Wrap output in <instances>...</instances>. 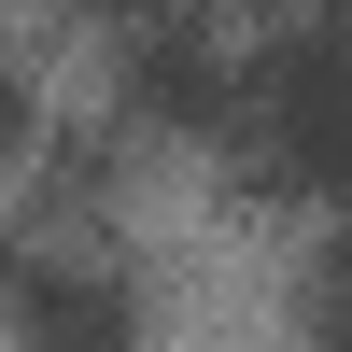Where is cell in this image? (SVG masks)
<instances>
[{
    "label": "cell",
    "mask_w": 352,
    "mask_h": 352,
    "mask_svg": "<svg viewBox=\"0 0 352 352\" xmlns=\"http://www.w3.org/2000/svg\"><path fill=\"white\" fill-rule=\"evenodd\" d=\"M310 338H324V352H352V254L324 268V296H310Z\"/></svg>",
    "instance_id": "4"
},
{
    "label": "cell",
    "mask_w": 352,
    "mask_h": 352,
    "mask_svg": "<svg viewBox=\"0 0 352 352\" xmlns=\"http://www.w3.org/2000/svg\"><path fill=\"white\" fill-rule=\"evenodd\" d=\"M14 352H141L127 268L113 254H71V240L14 254Z\"/></svg>",
    "instance_id": "2"
},
{
    "label": "cell",
    "mask_w": 352,
    "mask_h": 352,
    "mask_svg": "<svg viewBox=\"0 0 352 352\" xmlns=\"http://www.w3.org/2000/svg\"><path fill=\"white\" fill-rule=\"evenodd\" d=\"M240 127L282 184H310L324 212H352V14H296L268 56L240 71Z\"/></svg>",
    "instance_id": "1"
},
{
    "label": "cell",
    "mask_w": 352,
    "mask_h": 352,
    "mask_svg": "<svg viewBox=\"0 0 352 352\" xmlns=\"http://www.w3.org/2000/svg\"><path fill=\"white\" fill-rule=\"evenodd\" d=\"M113 71H127V113H155V127H212L226 113V56L197 43V14H127Z\"/></svg>",
    "instance_id": "3"
}]
</instances>
